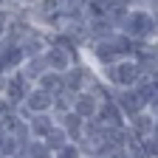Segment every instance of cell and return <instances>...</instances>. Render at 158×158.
<instances>
[{"mask_svg":"<svg viewBox=\"0 0 158 158\" xmlns=\"http://www.w3.org/2000/svg\"><path fill=\"white\" fill-rule=\"evenodd\" d=\"M96 79H99L96 68H90L85 59H82V62H73V65L62 73V88H65L68 93H82V90H90V88H93Z\"/></svg>","mask_w":158,"mask_h":158,"instance_id":"obj_2","label":"cell"},{"mask_svg":"<svg viewBox=\"0 0 158 158\" xmlns=\"http://www.w3.org/2000/svg\"><path fill=\"white\" fill-rule=\"evenodd\" d=\"M43 62H45V68L48 71H54V73H65L76 59L65 51V48H59V45H48L45 51H43Z\"/></svg>","mask_w":158,"mask_h":158,"instance_id":"obj_6","label":"cell"},{"mask_svg":"<svg viewBox=\"0 0 158 158\" xmlns=\"http://www.w3.org/2000/svg\"><path fill=\"white\" fill-rule=\"evenodd\" d=\"M3 76H6V71H3V65H0V79H3Z\"/></svg>","mask_w":158,"mask_h":158,"instance_id":"obj_18","label":"cell"},{"mask_svg":"<svg viewBox=\"0 0 158 158\" xmlns=\"http://www.w3.org/2000/svg\"><path fill=\"white\" fill-rule=\"evenodd\" d=\"M26 127H28V135L31 138L43 141V138L48 135V130L56 127V122H54L51 113H31V116H26Z\"/></svg>","mask_w":158,"mask_h":158,"instance_id":"obj_10","label":"cell"},{"mask_svg":"<svg viewBox=\"0 0 158 158\" xmlns=\"http://www.w3.org/2000/svg\"><path fill=\"white\" fill-rule=\"evenodd\" d=\"M93 122H99L102 127H124L127 118L122 116V110L116 107V102L110 99V102H99V110L93 116Z\"/></svg>","mask_w":158,"mask_h":158,"instance_id":"obj_9","label":"cell"},{"mask_svg":"<svg viewBox=\"0 0 158 158\" xmlns=\"http://www.w3.org/2000/svg\"><path fill=\"white\" fill-rule=\"evenodd\" d=\"M124 127L130 130L133 138H147V135L155 133V116H152L150 110H144V113H138V116L127 118V124H124Z\"/></svg>","mask_w":158,"mask_h":158,"instance_id":"obj_11","label":"cell"},{"mask_svg":"<svg viewBox=\"0 0 158 158\" xmlns=\"http://www.w3.org/2000/svg\"><path fill=\"white\" fill-rule=\"evenodd\" d=\"M54 158H82V152H79V147H76L73 141H68L59 152H54Z\"/></svg>","mask_w":158,"mask_h":158,"instance_id":"obj_17","label":"cell"},{"mask_svg":"<svg viewBox=\"0 0 158 158\" xmlns=\"http://www.w3.org/2000/svg\"><path fill=\"white\" fill-rule=\"evenodd\" d=\"M99 110V96L93 90H82V93H73V102H71V113H76L79 118H85V122H90V118L96 116Z\"/></svg>","mask_w":158,"mask_h":158,"instance_id":"obj_7","label":"cell"},{"mask_svg":"<svg viewBox=\"0 0 158 158\" xmlns=\"http://www.w3.org/2000/svg\"><path fill=\"white\" fill-rule=\"evenodd\" d=\"M54 122H56V127H59V130H62V133L68 135V141H73V144H76L79 138H82L85 118H79L76 113H71V110H68V113H62V116H56Z\"/></svg>","mask_w":158,"mask_h":158,"instance_id":"obj_12","label":"cell"},{"mask_svg":"<svg viewBox=\"0 0 158 158\" xmlns=\"http://www.w3.org/2000/svg\"><path fill=\"white\" fill-rule=\"evenodd\" d=\"M113 102H116L118 110H122L124 118H133V116H138V113H144V110H147L144 102H141V96H138L133 88H122V90H116V93H113Z\"/></svg>","mask_w":158,"mask_h":158,"instance_id":"obj_5","label":"cell"},{"mask_svg":"<svg viewBox=\"0 0 158 158\" xmlns=\"http://www.w3.org/2000/svg\"><path fill=\"white\" fill-rule=\"evenodd\" d=\"M28 90H31V82L20 71H11V73H6L3 79H0V99H6L14 110L23 105V99H26Z\"/></svg>","mask_w":158,"mask_h":158,"instance_id":"obj_3","label":"cell"},{"mask_svg":"<svg viewBox=\"0 0 158 158\" xmlns=\"http://www.w3.org/2000/svg\"><path fill=\"white\" fill-rule=\"evenodd\" d=\"M88 59H90V68H107V65H113V62H118V51H116V45H113V40H93V43H88Z\"/></svg>","mask_w":158,"mask_h":158,"instance_id":"obj_4","label":"cell"},{"mask_svg":"<svg viewBox=\"0 0 158 158\" xmlns=\"http://www.w3.org/2000/svg\"><path fill=\"white\" fill-rule=\"evenodd\" d=\"M155 28H158L155 14L144 9H130L118 26L122 34H127L130 40H141V43H155Z\"/></svg>","mask_w":158,"mask_h":158,"instance_id":"obj_1","label":"cell"},{"mask_svg":"<svg viewBox=\"0 0 158 158\" xmlns=\"http://www.w3.org/2000/svg\"><path fill=\"white\" fill-rule=\"evenodd\" d=\"M40 90H45V93H59V90H62V73H54V71H45L43 76H40L37 79V82H34Z\"/></svg>","mask_w":158,"mask_h":158,"instance_id":"obj_15","label":"cell"},{"mask_svg":"<svg viewBox=\"0 0 158 158\" xmlns=\"http://www.w3.org/2000/svg\"><path fill=\"white\" fill-rule=\"evenodd\" d=\"M17 48H20V54H23V59L40 56V54H43V51L48 48V40H45V31L34 26V28L28 31V37H26V40H23V43H20Z\"/></svg>","mask_w":158,"mask_h":158,"instance_id":"obj_8","label":"cell"},{"mask_svg":"<svg viewBox=\"0 0 158 158\" xmlns=\"http://www.w3.org/2000/svg\"><path fill=\"white\" fill-rule=\"evenodd\" d=\"M43 144H45V150L54 155V152H59V150H62V147L68 144V135H65L62 130H59V127H54V130H48V135L43 138Z\"/></svg>","mask_w":158,"mask_h":158,"instance_id":"obj_16","label":"cell"},{"mask_svg":"<svg viewBox=\"0 0 158 158\" xmlns=\"http://www.w3.org/2000/svg\"><path fill=\"white\" fill-rule=\"evenodd\" d=\"M118 28L110 23L107 17H93V20H88V37H90V43H93V40H110Z\"/></svg>","mask_w":158,"mask_h":158,"instance_id":"obj_13","label":"cell"},{"mask_svg":"<svg viewBox=\"0 0 158 158\" xmlns=\"http://www.w3.org/2000/svg\"><path fill=\"white\" fill-rule=\"evenodd\" d=\"M17 71H20V73H23V76L28 79V82L34 85V82H37V79L43 76V73H45L48 68H45V62H43V54H40V56H31V59H23V65H20Z\"/></svg>","mask_w":158,"mask_h":158,"instance_id":"obj_14","label":"cell"}]
</instances>
